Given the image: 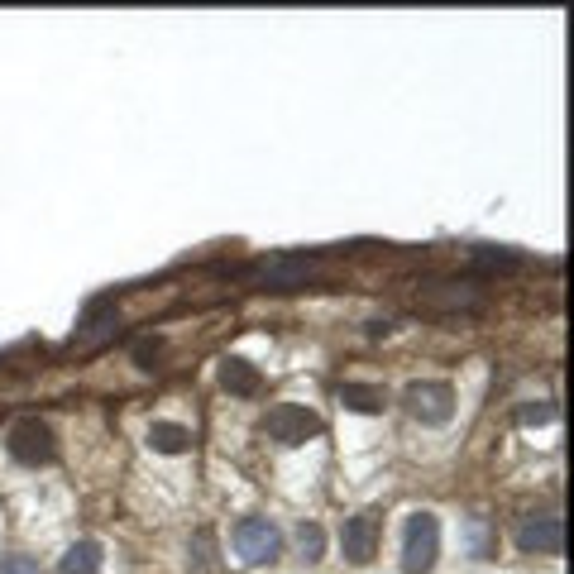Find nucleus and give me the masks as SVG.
Listing matches in <instances>:
<instances>
[{
	"instance_id": "6",
	"label": "nucleus",
	"mask_w": 574,
	"mask_h": 574,
	"mask_svg": "<svg viewBox=\"0 0 574 574\" xmlns=\"http://www.w3.org/2000/svg\"><path fill=\"white\" fill-rule=\"evenodd\" d=\"M402 402H407V412L417 421H426V426H441V421H450V412H455L450 383H412Z\"/></svg>"
},
{
	"instance_id": "13",
	"label": "nucleus",
	"mask_w": 574,
	"mask_h": 574,
	"mask_svg": "<svg viewBox=\"0 0 574 574\" xmlns=\"http://www.w3.org/2000/svg\"><path fill=\"white\" fill-rule=\"evenodd\" d=\"M96 570H101V546L96 541H77L58 565V574H96Z\"/></svg>"
},
{
	"instance_id": "4",
	"label": "nucleus",
	"mask_w": 574,
	"mask_h": 574,
	"mask_svg": "<svg viewBox=\"0 0 574 574\" xmlns=\"http://www.w3.org/2000/svg\"><path fill=\"white\" fill-rule=\"evenodd\" d=\"M278 527L268 522V517H244L240 527H235V551H240L244 565H268L273 555H278Z\"/></svg>"
},
{
	"instance_id": "9",
	"label": "nucleus",
	"mask_w": 574,
	"mask_h": 574,
	"mask_svg": "<svg viewBox=\"0 0 574 574\" xmlns=\"http://www.w3.org/2000/svg\"><path fill=\"white\" fill-rule=\"evenodd\" d=\"M383 402H388V393L374 383H340V407H350V412L374 417V412H383Z\"/></svg>"
},
{
	"instance_id": "15",
	"label": "nucleus",
	"mask_w": 574,
	"mask_h": 574,
	"mask_svg": "<svg viewBox=\"0 0 574 574\" xmlns=\"http://www.w3.org/2000/svg\"><path fill=\"white\" fill-rule=\"evenodd\" d=\"M0 574H44V570H39L34 555H5V560H0Z\"/></svg>"
},
{
	"instance_id": "14",
	"label": "nucleus",
	"mask_w": 574,
	"mask_h": 574,
	"mask_svg": "<svg viewBox=\"0 0 574 574\" xmlns=\"http://www.w3.org/2000/svg\"><path fill=\"white\" fill-rule=\"evenodd\" d=\"M297 546H302V560H321V546H326V536H321V527H302L297 531Z\"/></svg>"
},
{
	"instance_id": "5",
	"label": "nucleus",
	"mask_w": 574,
	"mask_h": 574,
	"mask_svg": "<svg viewBox=\"0 0 574 574\" xmlns=\"http://www.w3.org/2000/svg\"><path fill=\"white\" fill-rule=\"evenodd\" d=\"M512 541L527 555H560L565 551V522L560 517H522Z\"/></svg>"
},
{
	"instance_id": "16",
	"label": "nucleus",
	"mask_w": 574,
	"mask_h": 574,
	"mask_svg": "<svg viewBox=\"0 0 574 574\" xmlns=\"http://www.w3.org/2000/svg\"><path fill=\"white\" fill-rule=\"evenodd\" d=\"M216 565H211V531H197V570L192 574H211Z\"/></svg>"
},
{
	"instance_id": "17",
	"label": "nucleus",
	"mask_w": 574,
	"mask_h": 574,
	"mask_svg": "<svg viewBox=\"0 0 574 574\" xmlns=\"http://www.w3.org/2000/svg\"><path fill=\"white\" fill-rule=\"evenodd\" d=\"M469 541H474V555H488V522L484 517L469 522Z\"/></svg>"
},
{
	"instance_id": "11",
	"label": "nucleus",
	"mask_w": 574,
	"mask_h": 574,
	"mask_svg": "<svg viewBox=\"0 0 574 574\" xmlns=\"http://www.w3.org/2000/svg\"><path fill=\"white\" fill-rule=\"evenodd\" d=\"M149 445H154L158 455H182V450L192 445V431L177 426V421H154V426H149Z\"/></svg>"
},
{
	"instance_id": "10",
	"label": "nucleus",
	"mask_w": 574,
	"mask_h": 574,
	"mask_svg": "<svg viewBox=\"0 0 574 574\" xmlns=\"http://www.w3.org/2000/svg\"><path fill=\"white\" fill-rule=\"evenodd\" d=\"M115 335V311L111 307H96L82 321V331L72 335V350H91V345H101V340H111Z\"/></svg>"
},
{
	"instance_id": "7",
	"label": "nucleus",
	"mask_w": 574,
	"mask_h": 574,
	"mask_svg": "<svg viewBox=\"0 0 574 574\" xmlns=\"http://www.w3.org/2000/svg\"><path fill=\"white\" fill-rule=\"evenodd\" d=\"M340 546H345V560H350V565H369L378 551V512L350 517L345 531H340Z\"/></svg>"
},
{
	"instance_id": "8",
	"label": "nucleus",
	"mask_w": 574,
	"mask_h": 574,
	"mask_svg": "<svg viewBox=\"0 0 574 574\" xmlns=\"http://www.w3.org/2000/svg\"><path fill=\"white\" fill-rule=\"evenodd\" d=\"M316 273V259H273V264L259 268V278H264L268 287H278V292H287V287H302Z\"/></svg>"
},
{
	"instance_id": "12",
	"label": "nucleus",
	"mask_w": 574,
	"mask_h": 574,
	"mask_svg": "<svg viewBox=\"0 0 574 574\" xmlns=\"http://www.w3.org/2000/svg\"><path fill=\"white\" fill-rule=\"evenodd\" d=\"M221 383L230 388V393H259V369L249 364V359H225L221 364Z\"/></svg>"
},
{
	"instance_id": "18",
	"label": "nucleus",
	"mask_w": 574,
	"mask_h": 574,
	"mask_svg": "<svg viewBox=\"0 0 574 574\" xmlns=\"http://www.w3.org/2000/svg\"><path fill=\"white\" fill-rule=\"evenodd\" d=\"M158 354H163V345H149V340H144V345L134 350V359H139L144 369H158Z\"/></svg>"
},
{
	"instance_id": "19",
	"label": "nucleus",
	"mask_w": 574,
	"mask_h": 574,
	"mask_svg": "<svg viewBox=\"0 0 574 574\" xmlns=\"http://www.w3.org/2000/svg\"><path fill=\"white\" fill-rule=\"evenodd\" d=\"M522 421H555V407L541 402V407H522Z\"/></svg>"
},
{
	"instance_id": "2",
	"label": "nucleus",
	"mask_w": 574,
	"mask_h": 574,
	"mask_svg": "<svg viewBox=\"0 0 574 574\" xmlns=\"http://www.w3.org/2000/svg\"><path fill=\"white\" fill-rule=\"evenodd\" d=\"M264 436L278 445H302L311 436H321V417L307 412V407H297V402H278V407H268Z\"/></svg>"
},
{
	"instance_id": "1",
	"label": "nucleus",
	"mask_w": 574,
	"mask_h": 574,
	"mask_svg": "<svg viewBox=\"0 0 574 574\" xmlns=\"http://www.w3.org/2000/svg\"><path fill=\"white\" fill-rule=\"evenodd\" d=\"M441 555V522L431 512H412L407 517V536H402V570L407 574H431Z\"/></svg>"
},
{
	"instance_id": "3",
	"label": "nucleus",
	"mask_w": 574,
	"mask_h": 574,
	"mask_svg": "<svg viewBox=\"0 0 574 574\" xmlns=\"http://www.w3.org/2000/svg\"><path fill=\"white\" fill-rule=\"evenodd\" d=\"M5 450H10L20 464H48L53 455H58V441H53V431H48L39 417H24V421H15V426H10Z\"/></svg>"
}]
</instances>
